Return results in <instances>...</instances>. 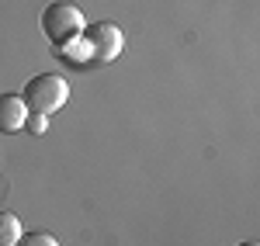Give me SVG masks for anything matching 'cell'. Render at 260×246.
<instances>
[{
  "mask_svg": "<svg viewBox=\"0 0 260 246\" xmlns=\"http://www.w3.org/2000/svg\"><path fill=\"white\" fill-rule=\"evenodd\" d=\"M66 97H70V87L56 73H39L21 90V101H24V108L31 115H52V111H59L66 104Z\"/></svg>",
  "mask_w": 260,
  "mask_h": 246,
  "instance_id": "7a4b0ae2",
  "label": "cell"
},
{
  "mask_svg": "<svg viewBox=\"0 0 260 246\" xmlns=\"http://www.w3.org/2000/svg\"><path fill=\"white\" fill-rule=\"evenodd\" d=\"M240 246H257V243H240Z\"/></svg>",
  "mask_w": 260,
  "mask_h": 246,
  "instance_id": "ba28073f",
  "label": "cell"
},
{
  "mask_svg": "<svg viewBox=\"0 0 260 246\" xmlns=\"http://www.w3.org/2000/svg\"><path fill=\"white\" fill-rule=\"evenodd\" d=\"M83 35H87V45H90V52H94L98 62H115L121 56L125 35H121L118 24H111V21H94L90 28H83Z\"/></svg>",
  "mask_w": 260,
  "mask_h": 246,
  "instance_id": "3957f363",
  "label": "cell"
},
{
  "mask_svg": "<svg viewBox=\"0 0 260 246\" xmlns=\"http://www.w3.org/2000/svg\"><path fill=\"white\" fill-rule=\"evenodd\" d=\"M28 122V108L21 94H0V132H18Z\"/></svg>",
  "mask_w": 260,
  "mask_h": 246,
  "instance_id": "277c9868",
  "label": "cell"
},
{
  "mask_svg": "<svg viewBox=\"0 0 260 246\" xmlns=\"http://www.w3.org/2000/svg\"><path fill=\"white\" fill-rule=\"evenodd\" d=\"M21 239V222L14 212H0V246H14Z\"/></svg>",
  "mask_w": 260,
  "mask_h": 246,
  "instance_id": "5b68a950",
  "label": "cell"
},
{
  "mask_svg": "<svg viewBox=\"0 0 260 246\" xmlns=\"http://www.w3.org/2000/svg\"><path fill=\"white\" fill-rule=\"evenodd\" d=\"M83 28H87V24H83V11L77 4L56 0V4H49V7L42 11V31H45V39L52 42L56 49L77 42L83 35Z\"/></svg>",
  "mask_w": 260,
  "mask_h": 246,
  "instance_id": "6da1fadb",
  "label": "cell"
},
{
  "mask_svg": "<svg viewBox=\"0 0 260 246\" xmlns=\"http://www.w3.org/2000/svg\"><path fill=\"white\" fill-rule=\"evenodd\" d=\"M28 128H31V132H45V115H31V118H28Z\"/></svg>",
  "mask_w": 260,
  "mask_h": 246,
  "instance_id": "52a82bcc",
  "label": "cell"
},
{
  "mask_svg": "<svg viewBox=\"0 0 260 246\" xmlns=\"http://www.w3.org/2000/svg\"><path fill=\"white\" fill-rule=\"evenodd\" d=\"M14 246H59V243H56V236H49V232H21V239Z\"/></svg>",
  "mask_w": 260,
  "mask_h": 246,
  "instance_id": "8992f818",
  "label": "cell"
}]
</instances>
